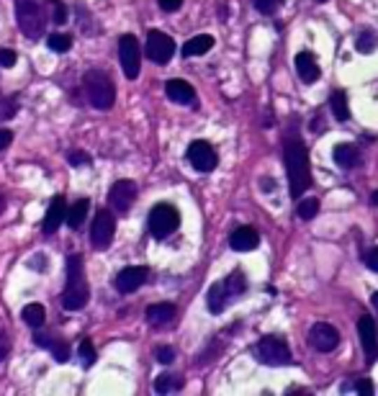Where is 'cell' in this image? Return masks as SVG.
Here are the masks:
<instances>
[{
    "instance_id": "obj_1",
    "label": "cell",
    "mask_w": 378,
    "mask_h": 396,
    "mask_svg": "<svg viewBox=\"0 0 378 396\" xmlns=\"http://www.w3.org/2000/svg\"><path fill=\"white\" fill-rule=\"evenodd\" d=\"M286 170H288L291 196L301 198L304 190H309L312 185V173H309V152L296 134L286 139Z\"/></svg>"
},
{
    "instance_id": "obj_2",
    "label": "cell",
    "mask_w": 378,
    "mask_h": 396,
    "mask_svg": "<svg viewBox=\"0 0 378 396\" xmlns=\"http://www.w3.org/2000/svg\"><path fill=\"white\" fill-rule=\"evenodd\" d=\"M90 299V288L85 281V262L80 255H70L67 257V283L62 291V306L67 311L83 309Z\"/></svg>"
},
{
    "instance_id": "obj_3",
    "label": "cell",
    "mask_w": 378,
    "mask_h": 396,
    "mask_svg": "<svg viewBox=\"0 0 378 396\" xmlns=\"http://www.w3.org/2000/svg\"><path fill=\"white\" fill-rule=\"evenodd\" d=\"M47 0H16V21L26 39H39L47 29Z\"/></svg>"
},
{
    "instance_id": "obj_4",
    "label": "cell",
    "mask_w": 378,
    "mask_h": 396,
    "mask_svg": "<svg viewBox=\"0 0 378 396\" xmlns=\"http://www.w3.org/2000/svg\"><path fill=\"white\" fill-rule=\"evenodd\" d=\"M83 87H85V93H88V101H90L98 111H108L111 106H113V101H116V87H113L108 75L101 70L85 72Z\"/></svg>"
},
{
    "instance_id": "obj_5",
    "label": "cell",
    "mask_w": 378,
    "mask_h": 396,
    "mask_svg": "<svg viewBox=\"0 0 378 396\" xmlns=\"http://www.w3.org/2000/svg\"><path fill=\"white\" fill-rule=\"evenodd\" d=\"M178 227H181V214H178V208L170 206V204H158V206L150 211V232L155 239L170 237Z\"/></svg>"
},
{
    "instance_id": "obj_6",
    "label": "cell",
    "mask_w": 378,
    "mask_h": 396,
    "mask_svg": "<svg viewBox=\"0 0 378 396\" xmlns=\"http://www.w3.org/2000/svg\"><path fill=\"white\" fill-rule=\"evenodd\" d=\"M255 355L262 365H273V368L291 363V350L281 337H262L255 348Z\"/></svg>"
},
{
    "instance_id": "obj_7",
    "label": "cell",
    "mask_w": 378,
    "mask_h": 396,
    "mask_svg": "<svg viewBox=\"0 0 378 396\" xmlns=\"http://www.w3.org/2000/svg\"><path fill=\"white\" fill-rule=\"evenodd\" d=\"M118 59H121V67H124V75L129 80L139 78V70H142V57H139V41L132 34H124L118 39Z\"/></svg>"
},
{
    "instance_id": "obj_8",
    "label": "cell",
    "mask_w": 378,
    "mask_h": 396,
    "mask_svg": "<svg viewBox=\"0 0 378 396\" xmlns=\"http://www.w3.org/2000/svg\"><path fill=\"white\" fill-rule=\"evenodd\" d=\"M113 232H116L113 211L98 208V214H95L93 219V227H90V245L98 247V250H106V247L113 242Z\"/></svg>"
},
{
    "instance_id": "obj_9",
    "label": "cell",
    "mask_w": 378,
    "mask_h": 396,
    "mask_svg": "<svg viewBox=\"0 0 378 396\" xmlns=\"http://www.w3.org/2000/svg\"><path fill=\"white\" fill-rule=\"evenodd\" d=\"M136 201V185L134 181H116L111 185V193H108V204L111 208L116 211V214H129V208L132 204Z\"/></svg>"
},
{
    "instance_id": "obj_10",
    "label": "cell",
    "mask_w": 378,
    "mask_h": 396,
    "mask_svg": "<svg viewBox=\"0 0 378 396\" xmlns=\"http://www.w3.org/2000/svg\"><path fill=\"white\" fill-rule=\"evenodd\" d=\"M188 162L198 173H211L214 167H216V162H219V157H216V150H214L211 144L204 142V139H196L188 147Z\"/></svg>"
},
{
    "instance_id": "obj_11",
    "label": "cell",
    "mask_w": 378,
    "mask_h": 396,
    "mask_svg": "<svg viewBox=\"0 0 378 396\" xmlns=\"http://www.w3.org/2000/svg\"><path fill=\"white\" fill-rule=\"evenodd\" d=\"M175 55V41L162 31H150L147 34V57L152 62L165 64L170 62Z\"/></svg>"
},
{
    "instance_id": "obj_12",
    "label": "cell",
    "mask_w": 378,
    "mask_h": 396,
    "mask_svg": "<svg viewBox=\"0 0 378 396\" xmlns=\"http://www.w3.org/2000/svg\"><path fill=\"white\" fill-rule=\"evenodd\" d=\"M309 345L319 350V353H332L340 345V332L332 325H327V322H319L309 332Z\"/></svg>"
},
{
    "instance_id": "obj_13",
    "label": "cell",
    "mask_w": 378,
    "mask_h": 396,
    "mask_svg": "<svg viewBox=\"0 0 378 396\" xmlns=\"http://www.w3.org/2000/svg\"><path fill=\"white\" fill-rule=\"evenodd\" d=\"M358 334H360L363 350H365V363L373 365L378 360V332L376 322L370 317H360L358 322Z\"/></svg>"
},
{
    "instance_id": "obj_14",
    "label": "cell",
    "mask_w": 378,
    "mask_h": 396,
    "mask_svg": "<svg viewBox=\"0 0 378 396\" xmlns=\"http://www.w3.org/2000/svg\"><path fill=\"white\" fill-rule=\"evenodd\" d=\"M147 273L150 270L142 268V265H132V268H124L116 276V288L118 293H134L139 285L147 281Z\"/></svg>"
},
{
    "instance_id": "obj_15",
    "label": "cell",
    "mask_w": 378,
    "mask_h": 396,
    "mask_svg": "<svg viewBox=\"0 0 378 396\" xmlns=\"http://www.w3.org/2000/svg\"><path fill=\"white\" fill-rule=\"evenodd\" d=\"M67 222V206H64V198L57 196L52 204H49L47 214H44V222H41V229L44 234H55L59 229V224Z\"/></svg>"
},
{
    "instance_id": "obj_16",
    "label": "cell",
    "mask_w": 378,
    "mask_h": 396,
    "mask_svg": "<svg viewBox=\"0 0 378 396\" xmlns=\"http://www.w3.org/2000/svg\"><path fill=\"white\" fill-rule=\"evenodd\" d=\"M229 245H232V250H237V253H250V250H255V247L260 245V234H258L255 227H239V229L232 232Z\"/></svg>"
},
{
    "instance_id": "obj_17",
    "label": "cell",
    "mask_w": 378,
    "mask_h": 396,
    "mask_svg": "<svg viewBox=\"0 0 378 396\" xmlns=\"http://www.w3.org/2000/svg\"><path fill=\"white\" fill-rule=\"evenodd\" d=\"M165 93L173 104H181V106L196 104V90H193V85L186 83V80H167Z\"/></svg>"
},
{
    "instance_id": "obj_18",
    "label": "cell",
    "mask_w": 378,
    "mask_h": 396,
    "mask_svg": "<svg viewBox=\"0 0 378 396\" xmlns=\"http://www.w3.org/2000/svg\"><path fill=\"white\" fill-rule=\"evenodd\" d=\"M34 345H36V348H47L57 363H67L72 355V350L67 342L55 340V337H49V334H34Z\"/></svg>"
},
{
    "instance_id": "obj_19",
    "label": "cell",
    "mask_w": 378,
    "mask_h": 396,
    "mask_svg": "<svg viewBox=\"0 0 378 396\" xmlns=\"http://www.w3.org/2000/svg\"><path fill=\"white\" fill-rule=\"evenodd\" d=\"M296 72H299V78L304 83H316L322 70H319V62H316V57L312 52H299L296 55Z\"/></svg>"
},
{
    "instance_id": "obj_20",
    "label": "cell",
    "mask_w": 378,
    "mask_h": 396,
    "mask_svg": "<svg viewBox=\"0 0 378 396\" xmlns=\"http://www.w3.org/2000/svg\"><path fill=\"white\" fill-rule=\"evenodd\" d=\"M175 304H167V302H162V304H152L150 309H147V322H150L152 327H162V325H167V322H173V317H175Z\"/></svg>"
},
{
    "instance_id": "obj_21",
    "label": "cell",
    "mask_w": 378,
    "mask_h": 396,
    "mask_svg": "<svg viewBox=\"0 0 378 396\" xmlns=\"http://www.w3.org/2000/svg\"><path fill=\"white\" fill-rule=\"evenodd\" d=\"M206 304H209V311H211V314H221V311L227 309L229 296H227V288H224V281H216V283L209 288Z\"/></svg>"
},
{
    "instance_id": "obj_22",
    "label": "cell",
    "mask_w": 378,
    "mask_h": 396,
    "mask_svg": "<svg viewBox=\"0 0 378 396\" xmlns=\"http://www.w3.org/2000/svg\"><path fill=\"white\" fill-rule=\"evenodd\" d=\"M332 157H335V162H337L342 170H350V167L358 165L360 152H358V147H355V144H337V147H335V152H332Z\"/></svg>"
},
{
    "instance_id": "obj_23",
    "label": "cell",
    "mask_w": 378,
    "mask_h": 396,
    "mask_svg": "<svg viewBox=\"0 0 378 396\" xmlns=\"http://www.w3.org/2000/svg\"><path fill=\"white\" fill-rule=\"evenodd\" d=\"M211 47H214V36H209V34H198V36H193V39L186 41L183 55L186 57H201V55H206Z\"/></svg>"
},
{
    "instance_id": "obj_24",
    "label": "cell",
    "mask_w": 378,
    "mask_h": 396,
    "mask_svg": "<svg viewBox=\"0 0 378 396\" xmlns=\"http://www.w3.org/2000/svg\"><path fill=\"white\" fill-rule=\"evenodd\" d=\"M224 288H227L229 302H237V299H239V296L244 293V288H247V281H244L242 270H234V273H229V276L224 278Z\"/></svg>"
},
{
    "instance_id": "obj_25",
    "label": "cell",
    "mask_w": 378,
    "mask_h": 396,
    "mask_svg": "<svg viewBox=\"0 0 378 396\" xmlns=\"http://www.w3.org/2000/svg\"><path fill=\"white\" fill-rule=\"evenodd\" d=\"M88 208H90V201L88 198H80L75 201L70 208H67V224H70V229H80L83 222H85L88 216Z\"/></svg>"
},
{
    "instance_id": "obj_26",
    "label": "cell",
    "mask_w": 378,
    "mask_h": 396,
    "mask_svg": "<svg viewBox=\"0 0 378 396\" xmlns=\"http://www.w3.org/2000/svg\"><path fill=\"white\" fill-rule=\"evenodd\" d=\"M44 319H47V311H44L41 304H29V306H24V322L31 327V330H39V327L44 325Z\"/></svg>"
},
{
    "instance_id": "obj_27",
    "label": "cell",
    "mask_w": 378,
    "mask_h": 396,
    "mask_svg": "<svg viewBox=\"0 0 378 396\" xmlns=\"http://www.w3.org/2000/svg\"><path fill=\"white\" fill-rule=\"evenodd\" d=\"M178 388H183V379L175 376V373H162L155 381V391L158 394H170V391H178Z\"/></svg>"
},
{
    "instance_id": "obj_28",
    "label": "cell",
    "mask_w": 378,
    "mask_h": 396,
    "mask_svg": "<svg viewBox=\"0 0 378 396\" xmlns=\"http://www.w3.org/2000/svg\"><path fill=\"white\" fill-rule=\"evenodd\" d=\"M330 108H332V113H335V119L337 121L350 119V111H347V98H345L342 90H335V93L330 95Z\"/></svg>"
},
{
    "instance_id": "obj_29",
    "label": "cell",
    "mask_w": 378,
    "mask_h": 396,
    "mask_svg": "<svg viewBox=\"0 0 378 396\" xmlns=\"http://www.w3.org/2000/svg\"><path fill=\"white\" fill-rule=\"evenodd\" d=\"M355 47H358V52H360V55H370V52L378 47L376 31H370V29L360 31V34H358V39H355Z\"/></svg>"
},
{
    "instance_id": "obj_30",
    "label": "cell",
    "mask_w": 378,
    "mask_h": 396,
    "mask_svg": "<svg viewBox=\"0 0 378 396\" xmlns=\"http://www.w3.org/2000/svg\"><path fill=\"white\" fill-rule=\"evenodd\" d=\"M47 47L52 49V52H57V55H64V52H70L72 47V36L70 34H52L47 39Z\"/></svg>"
},
{
    "instance_id": "obj_31",
    "label": "cell",
    "mask_w": 378,
    "mask_h": 396,
    "mask_svg": "<svg viewBox=\"0 0 378 396\" xmlns=\"http://www.w3.org/2000/svg\"><path fill=\"white\" fill-rule=\"evenodd\" d=\"M18 113L16 95H0V121H8Z\"/></svg>"
},
{
    "instance_id": "obj_32",
    "label": "cell",
    "mask_w": 378,
    "mask_h": 396,
    "mask_svg": "<svg viewBox=\"0 0 378 396\" xmlns=\"http://www.w3.org/2000/svg\"><path fill=\"white\" fill-rule=\"evenodd\" d=\"M296 211H299V216L304 222H309V219H314V216L319 214V201H316V198H304Z\"/></svg>"
},
{
    "instance_id": "obj_33",
    "label": "cell",
    "mask_w": 378,
    "mask_h": 396,
    "mask_svg": "<svg viewBox=\"0 0 378 396\" xmlns=\"http://www.w3.org/2000/svg\"><path fill=\"white\" fill-rule=\"evenodd\" d=\"M80 360H83V365H85V368H90V365H93V360H95V350H93V342L88 340H83L80 342Z\"/></svg>"
},
{
    "instance_id": "obj_34",
    "label": "cell",
    "mask_w": 378,
    "mask_h": 396,
    "mask_svg": "<svg viewBox=\"0 0 378 396\" xmlns=\"http://www.w3.org/2000/svg\"><path fill=\"white\" fill-rule=\"evenodd\" d=\"M49 6H52V21H55L57 26H62L64 21H67V6H64L62 0H52Z\"/></svg>"
},
{
    "instance_id": "obj_35",
    "label": "cell",
    "mask_w": 378,
    "mask_h": 396,
    "mask_svg": "<svg viewBox=\"0 0 378 396\" xmlns=\"http://www.w3.org/2000/svg\"><path fill=\"white\" fill-rule=\"evenodd\" d=\"M252 3H255V8L260 10L262 16H273V13L281 8L284 0H252Z\"/></svg>"
},
{
    "instance_id": "obj_36",
    "label": "cell",
    "mask_w": 378,
    "mask_h": 396,
    "mask_svg": "<svg viewBox=\"0 0 378 396\" xmlns=\"http://www.w3.org/2000/svg\"><path fill=\"white\" fill-rule=\"evenodd\" d=\"M155 358H158V363H162V365H170L175 360V350L173 348H158L155 350Z\"/></svg>"
},
{
    "instance_id": "obj_37",
    "label": "cell",
    "mask_w": 378,
    "mask_h": 396,
    "mask_svg": "<svg viewBox=\"0 0 378 396\" xmlns=\"http://www.w3.org/2000/svg\"><path fill=\"white\" fill-rule=\"evenodd\" d=\"M16 52L13 49H0V67H13L16 64Z\"/></svg>"
},
{
    "instance_id": "obj_38",
    "label": "cell",
    "mask_w": 378,
    "mask_h": 396,
    "mask_svg": "<svg viewBox=\"0 0 378 396\" xmlns=\"http://www.w3.org/2000/svg\"><path fill=\"white\" fill-rule=\"evenodd\" d=\"M365 265L378 273V247H373V250H368V253H365Z\"/></svg>"
},
{
    "instance_id": "obj_39",
    "label": "cell",
    "mask_w": 378,
    "mask_h": 396,
    "mask_svg": "<svg viewBox=\"0 0 378 396\" xmlns=\"http://www.w3.org/2000/svg\"><path fill=\"white\" fill-rule=\"evenodd\" d=\"M160 8L167 10V13H173V10H178L183 6V0H158Z\"/></svg>"
},
{
    "instance_id": "obj_40",
    "label": "cell",
    "mask_w": 378,
    "mask_h": 396,
    "mask_svg": "<svg viewBox=\"0 0 378 396\" xmlns=\"http://www.w3.org/2000/svg\"><path fill=\"white\" fill-rule=\"evenodd\" d=\"M355 391H360V394H365V396H370L373 394V383H370L368 379H363V381H358V383H355Z\"/></svg>"
},
{
    "instance_id": "obj_41",
    "label": "cell",
    "mask_w": 378,
    "mask_h": 396,
    "mask_svg": "<svg viewBox=\"0 0 378 396\" xmlns=\"http://www.w3.org/2000/svg\"><path fill=\"white\" fill-rule=\"evenodd\" d=\"M70 165H90V157H88V155H83V152H72Z\"/></svg>"
},
{
    "instance_id": "obj_42",
    "label": "cell",
    "mask_w": 378,
    "mask_h": 396,
    "mask_svg": "<svg viewBox=\"0 0 378 396\" xmlns=\"http://www.w3.org/2000/svg\"><path fill=\"white\" fill-rule=\"evenodd\" d=\"M8 353H10V342H8V337H6V334L0 332V363L6 360V355H8Z\"/></svg>"
},
{
    "instance_id": "obj_43",
    "label": "cell",
    "mask_w": 378,
    "mask_h": 396,
    "mask_svg": "<svg viewBox=\"0 0 378 396\" xmlns=\"http://www.w3.org/2000/svg\"><path fill=\"white\" fill-rule=\"evenodd\" d=\"M10 142H13V132H8V129H0V150H6Z\"/></svg>"
},
{
    "instance_id": "obj_44",
    "label": "cell",
    "mask_w": 378,
    "mask_h": 396,
    "mask_svg": "<svg viewBox=\"0 0 378 396\" xmlns=\"http://www.w3.org/2000/svg\"><path fill=\"white\" fill-rule=\"evenodd\" d=\"M370 304H373V309H376V314H378V291L370 296Z\"/></svg>"
},
{
    "instance_id": "obj_45",
    "label": "cell",
    "mask_w": 378,
    "mask_h": 396,
    "mask_svg": "<svg viewBox=\"0 0 378 396\" xmlns=\"http://www.w3.org/2000/svg\"><path fill=\"white\" fill-rule=\"evenodd\" d=\"M3 211H6V196L0 193V214H3Z\"/></svg>"
},
{
    "instance_id": "obj_46",
    "label": "cell",
    "mask_w": 378,
    "mask_h": 396,
    "mask_svg": "<svg viewBox=\"0 0 378 396\" xmlns=\"http://www.w3.org/2000/svg\"><path fill=\"white\" fill-rule=\"evenodd\" d=\"M370 204H373V206H378V190L373 193V196H370Z\"/></svg>"
}]
</instances>
